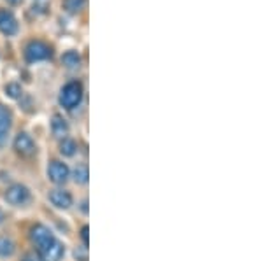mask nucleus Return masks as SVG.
Here are the masks:
<instances>
[{"label": "nucleus", "instance_id": "nucleus-1", "mask_svg": "<svg viewBox=\"0 0 263 261\" xmlns=\"http://www.w3.org/2000/svg\"><path fill=\"white\" fill-rule=\"evenodd\" d=\"M30 240L37 247V254L44 261H62L65 256V246L54 237L48 226L41 225V223L32 226Z\"/></svg>", "mask_w": 263, "mask_h": 261}, {"label": "nucleus", "instance_id": "nucleus-2", "mask_svg": "<svg viewBox=\"0 0 263 261\" xmlns=\"http://www.w3.org/2000/svg\"><path fill=\"white\" fill-rule=\"evenodd\" d=\"M83 84L79 81H70L67 83L65 86L60 90V96H58V102L63 109H67V111H72V109H76L79 104L83 102Z\"/></svg>", "mask_w": 263, "mask_h": 261}, {"label": "nucleus", "instance_id": "nucleus-3", "mask_svg": "<svg viewBox=\"0 0 263 261\" xmlns=\"http://www.w3.org/2000/svg\"><path fill=\"white\" fill-rule=\"evenodd\" d=\"M53 56V48L42 41H30L25 46V60L28 63L44 62Z\"/></svg>", "mask_w": 263, "mask_h": 261}, {"label": "nucleus", "instance_id": "nucleus-4", "mask_svg": "<svg viewBox=\"0 0 263 261\" xmlns=\"http://www.w3.org/2000/svg\"><path fill=\"white\" fill-rule=\"evenodd\" d=\"M4 198L12 207H25V205L30 204L32 200V193L25 184H12L6 189V195Z\"/></svg>", "mask_w": 263, "mask_h": 261}, {"label": "nucleus", "instance_id": "nucleus-5", "mask_svg": "<svg viewBox=\"0 0 263 261\" xmlns=\"http://www.w3.org/2000/svg\"><path fill=\"white\" fill-rule=\"evenodd\" d=\"M70 177V168L67 163L60 162V159H53L48 165V179L53 184H65Z\"/></svg>", "mask_w": 263, "mask_h": 261}, {"label": "nucleus", "instance_id": "nucleus-6", "mask_svg": "<svg viewBox=\"0 0 263 261\" xmlns=\"http://www.w3.org/2000/svg\"><path fill=\"white\" fill-rule=\"evenodd\" d=\"M14 151L20 154L21 158H32L37 153V146L33 142V138L28 135L27 132H21L14 138Z\"/></svg>", "mask_w": 263, "mask_h": 261}, {"label": "nucleus", "instance_id": "nucleus-7", "mask_svg": "<svg viewBox=\"0 0 263 261\" xmlns=\"http://www.w3.org/2000/svg\"><path fill=\"white\" fill-rule=\"evenodd\" d=\"M48 198H49L51 204L54 205V207H57V209H63V210L70 209L72 204H74V198H72L70 191H67V189H63V188L51 189Z\"/></svg>", "mask_w": 263, "mask_h": 261}, {"label": "nucleus", "instance_id": "nucleus-8", "mask_svg": "<svg viewBox=\"0 0 263 261\" xmlns=\"http://www.w3.org/2000/svg\"><path fill=\"white\" fill-rule=\"evenodd\" d=\"M0 32L7 37L16 35V32H18V19L7 9H0Z\"/></svg>", "mask_w": 263, "mask_h": 261}, {"label": "nucleus", "instance_id": "nucleus-9", "mask_svg": "<svg viewBox=\"0 0 263 261\" xmlns=\"http://www.w3.org/2000/svg\"><path fill=\"white\" fill-rule=\"evenodd\" d=\"M11 126H12V112H11V109L0 104V142H2L4 138L7 137Z\"/></svg>", "mask_w": 263, "mask_h": 261}, {"label": "nucleus", "instance_id": "nucleus-10", "mask_svg": "<svg viewBox=\"0 0 263 261\" xmlns=\"http://www.w3.org/2000/svg\"><path fill=\"white\" fill-rule=\"evenodd\" d=\"M51 132L57 138H65L69 135V123L65 121V117L60 114H54L51 117Z\"/></svg>", "mask_w": 263, "mask_h": 261}, {"label": "nucleus", "instance_id": "nucleus-11", "mask_svg": "<svg viewBox=\"0 0 263 261\" xmlns=\"http://www.w3.org/2000/svg\"><path fill=\"white\" fill-rule=\"evenodd\" d=\"M76 153H78V144H76L74 138H70V137L62 138V142H60V154L62 156L72 158Z\"/></svg>", "mask_w": 263, "mask_h": 261}, {"label": "nucleus", "instance_id": "nucleus-12", "mask_svg": "<svg viewBox=\"0 0 263 261\" xmlns=\"http://www.w3.org/2000/svg\"><path fill=\"white\" fill-rule=\"evenodd\" d=\"M16 251V244L9 237H0V258H11Z\"/></svg>", "mask_w": 263, "mask_h": 261}, {"label": "nucleus", "instance_id": "nucleus-13", "mask_svg": "<svg viewBox=\"0 0 263 261\" xmlns=\"http://www.w3.org/2000/svg\"><path fill=\"white\" fill-rule=\"evenodd\" d=\"M62 63L67 67V69H78V67L81 65V54H79L78 51H67V53H63Z\"/></svg>", "mask_w": 263, "mask_h": 261}, {"label": "nucleus", "instance_id": "nucleus-14", "mask_svg": "<svg viewBox=\"0 0 263 261\" xmlns=\"http://www.w3.org/2000/svg\"><path fill=\"white\" fill-rule=\"evenodd\" d=\"M86 6V0H63V9L69 14H78Z\"/></svg>", "mask_w": 263, "mask_h": 261}, {"label": "nucleus", "instance_id": "nucleus-15", "mask_svg": "<svg viewBox=\"0 0 263 261\" xmlns=\"http://www.w3.org/2000/svg\"><path fill=\"white\" fill-rule=\"evenodd\" d=\"M72 177H74L76 184H86L88 179H90V174H88V167L86 165H78L72 172Z\"/></svg>", "mask_w": 263, "mask_h": 261}, {"label": "nucleus", "instance_id": "nucleus-16", "mask_svg": "<svg viewBox=\"0 0 263 261\" xmlns=\"http://www.w3.org/2000/svg\"><path fill=\"white\" fill-rule=\"evenodd\" d=\"M6 95L9 96V98L18 100L23 96V90H21V86L18 83H9V84H6Z\"/></svg>", "mask_w": 263, "mask_h": 261}, {"label": "nucleus", "instance_id": "nucleus-17", "mask_svg": "<svg viewBox=\"0 0 263 261\" xmlns=\"http://www.w3.org/2000/svg\"><path fill=\"white\" fill-rule=\"evenodd\" d=\"M21 261H44V259H42L41 256L37 254V252H27Z\"/></svg>", "mask_w": 263, "mask_h": 261}, {"label": "nucleus", "instance_id": "nucleus-18", "mask_svg": "<svg viewBox=\"0 0 263 261\" xmlns=\"http://www.w3.org/2000/svg\"><path fill=\"white\" fill-rule=\"evenodd\" d=\"M88 231H90L88 226H83V228H81V240H83L84 246H88V244H90V240H88Z\"/></svg>", "mask_w": 263, "mask_h": 261}, {"label": "nucleus", "instance_id": "nucleus-19", "mask_svg": "<svg viewBox=\"0 0 263 261\" xmlns=\"http://www.w3.org/2000/svg\"><path fill=\"white\" fill-rule=\"evenodd\" d=\"M74 256H76V258H78V259H81V261H86V259H88V258H86V249H84L83 252L76 249V251H74Z\"/></svg>", "mask_w": 263, "mask_h": 261}, {"label": "nucleus", "instance_id": "nucleus-20", "mask_svg": "<svg viewBox=\"0 0 263 261\" xmlns=\"http://www.w3.org/2000/svg\"><path fill=\"white\" fill-rule=\"evenodd\" d=\"M7 4H11V6H18V4H21V0H7Z\"/></svg>", "mask_w": 263, "mask_h": 261}, {"label": "nucleus", "instance_id": "nucleus-21", "mask_svg": "<svg viewBox=\"0 0 263 261\" xmlns=\"http://www.w3.org/2000/svg\"><path fill=\"white\" fill-rule=\"evenodd\" d=\"M2 219H4V214H2V210H0V223H2Z\"/></svg>", "mask_w": 263, "mask_h": 261}]
</instances>
